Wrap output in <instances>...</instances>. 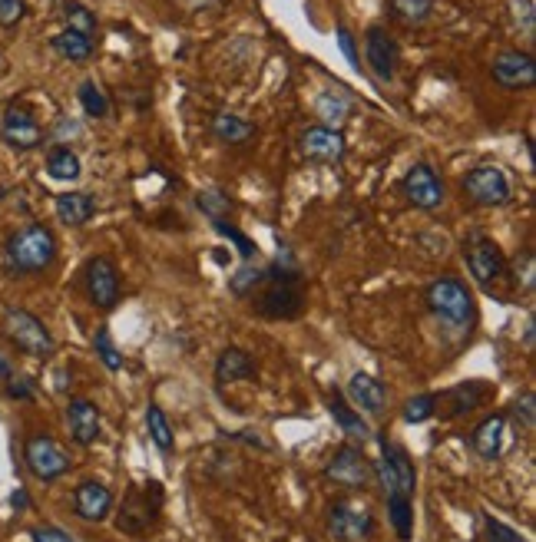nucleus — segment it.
<instances>
[{
    "label": "nucleus",
    "mask_w": 536,
    "mask_h": 542,
    "mask_svg": "<svg viewBox=\"0 0 536 542\" xmlns=\"http://www.w3.org/2000/svg\"><path fill=\"white\" fill-rule=\"evenodd\" d=\"M364 63L374 73V80L381 83H394V77H398L401 47L384 27H371L368 37H364Z\"/></svg>",
    "instance_id": "nucleus-15"
},
{
    "label": "nucleus",
    "mask_w": 536,
    "mask_h": 542,
    "mask_svg": "<svg viewBox=\"0 0 536 542\" xmlns=\"http://www.w3.org/2000/svg\"><path fill=\"white\" fill-rule=\"evenodd\" d=\"M0 377H4V381L10 377V361H7V357H0Z\"/></svg>",
    "instance_id": "nucleus-48"
},
{
    "label": "nucleus",
    "mask_w": 536,
    "mask_h": 542,
    "mask_svg": "<svg viewBox=\"0 0 536 542\" xmlns=\"http://www.w3.org/2000/svg\"><path fill=\"white\" fill-rule=\"evenodd\" d=\"M328 410H331V417H335V424L348 433L351 440H368L371 437V427H368V420L361 417V410H355L351 404H345V397L338 394V390H331V397H328Z\"/></svg>",
    "instance_id": "nucleus-25"
},
{
    "label": "nucleus",
    "mask_w": 536,
    "mask_h": 542,
    "mask_svg": "<svg viewBox=\"0 0 536 542\" xmlns=\"http://www.w3.org/2000/svg\"><path fill=\"white\" fill-rule=\"evenodd\" d=\"M374 476L384 483V493H407L414 496V486H417V470L411 457H407V450L398 447V443H391L388 437H381V460L374 466Z\"/></svg>",
    "instance_id": "nucleus-10"
},
{
    "label": "nucleus",
    "mask_w": 536,
    "mask_h": 542,
    "mask_svg": "<svg viewBox=\"0 0 536 542\" xmlns=\"http://www.w3.org/2000/svg\"><path fill=\"white\" fill-rule=\"evenodd\" d=\"M487 397H493V384H487V381H464L457 387H447L441 394H434V400H437L434 417H441V420L467 417V414H474L480 404H487Z\"/></svg>",
    "instance_id": "nucleus-13"
},
{
    "label": "nucleus",
    "mask_w": 536,
    "mask_h": 542,
    "mask_svg": "<svg viewBox=\"0 0 536 542\" xmlns=\"http://www.w3.org/2000/svg\"><path fill=\"white\" fill-rule=\"evenodd\" d=\"M325 480L345 486V490H368L374 483V463L364 457V450L355 447V443H341L325 466Z\"/></svg>",
    "instance_id": "nucleus-6"
},
{
    "label": "nucleus",
    "mask_w": 536,
    "mask_h": 542,
    "mask_svg": "<svg viewBox=\"0 0 536 542\" xmlns=\"http://www.w3.org/2000/svg\"><path fill=\"white\" fill-rule=\"evenodd\" d=\"M53 209H57V219L63 225H87L96 212V199L90 192H60L57 202H53Z\"/></svg>",
    "instance_id": "nucleus-23"
},
{
    "label": "nucleus",
    "mask_w": 536,
    "mask_h": 542,
    "mask_svg": "<svg viewBox=\"0 0 536 542\" xmlns=\"http://www.w3.org/2000/svg\"><path fill=\"white\" fill-rule=\"evenodd\" d=\"M338 47H341V53H345V60L351 63L355 70H361V57H358V47H355V34L345 27V24H338Z\"/></svg>",
    "instance_id": "nucleus-45"
},
{
    "label": "nucleus",
    "mask_w": 536,
    "mask_h": 542,
    "mask_svg": "<svg viewBox=\"0 0 536 542\" xmlns=\"http://www.w3.org/2000/svg\"><path fill=\"white\" fill-rule=\"evenodd\" d=\"M196 205L202 209V215H209L212 222H222L225 215L232 212L229 195L219 192V189H206V192H199V195H196Z\"/></svg>",
    "instance_id": "nucleus-37"
},
{
    "label": "nucleus",
    "mask_w": 536,
    "mask_h": 542,
    "mask_svg": "<svg viewBox=\"0 0 536 542\" xmlns=\"http://www.w3.org/2000/svg\"><path fill=\"white\" fill-rule=\"evenodd\" d=\"M146 433H149V440H153L163 453L173 450L176 433H173V424H169L166 410L159 407V404H149V407H146Z\"/></svg>",
    "instance_id": "nucleus-31"
},
{
    "label": "nucleus",
    "mask_w": 536,
    "mask_h": 542,
    "mask_svg": "<svg viewBox=\"0 0 536 542\" xmlns=\"http://www.w3.org/2000/svg\"><path fill=\"white\" fill-rule=\"evenodd\" d=\"M424 301L434 318L444 324V331L454 334V338H464L474 328V295H470L460 278L444 275L431 281L424 291Z\"/></svg>",
    "instance_id": "nucleus-3"
},
{
    "label": "nucleus",
    "mask_w": 536,
    "mask_h": 542,
    "mask_svg": "<svg viewBox=\"0 0 536 542\" xmlns=\"http://www.w3.org/2000/svg\"><path fill=\"white\" fill-rule=\"evenodd\" d=\"M77 100H80V106H83V113L93 116V119H106V116H110V100H106L103 86L96 83V80H83V83H80Z\"/></svg>",
    "instance_id": "nucleus-33"
},
{
    "label": "nucleus",
    "mask_w": 536,
    "mask_h": 542,
    "mask_svg": "<svg viewBox=\"0 0 536 542\" xmlns=\"http://www.w3.org/2000/svg\"><path fill=\"white\" fill-rule=\"evenodd\" d=\"M57 258V238L40 222L17 229L4 245V265L10 275H40Z\"/></svg>",
    "instance_id": "nucleus-2"
},
{
    "label": "nucleus",
    "mask_w": 536,
    "mask_h": 542,
    "mask_svg": "<svg viewBox=\"0 0 536 542\" xmlns=\"http://www.w3.org/2000/svg\"><path fill=\"white\" fill-rule=\"evenodd\" d=\"M93 348H96V357L103 361V367L106 371H123V364H126V357H123V351L116 348L113 344V334L106 331V328H100L96 331V338H93Z\"/></svg>",
    "instance_id": "nucleus-36"
},
{
    "label": "nucleus",
    "mask_w": 536,
    "mask_h": 542,
    "mask_svg": "<svg viewBox=\"0 0 536 542\" xmlns=\"http://www.w3.org/2000/svg\"><path fill=\"white\" fill-rule=\"evenodd\" d=\"M298 149L308 162H325V166H338L348 153V143L341 136V129L331 126H308L302 136H298Z\"/></svg>",
    "instance_id": "nucleus-17"
},
{
    "label": "nucleus",
    "mask_w": 536,
    "mask_h": 542,
    "mask_svg": "<svg viewBox=\"0 0 536 542\" xmlns=\"http://www.w3.org/2000/svg\"><path fill=\"white\" fill-rule=\"evenodd\" d=\"M493 80L503 90H533L536 83V63L523 50H500L493 57Z\"/></svg>",
    "instance_id": "nucleus-19"
},
{
    "label": "nucleus",
    "mask_w": 536,
    "mask_h": 542,
    "mask_svg": "<svg viewBox=\"0 0 536 542\" xmlns=\"http://www.w3.org/2000/svg\"><path fill=\"white\" fill-rule=\"evenodd\" d=\"M27 17V0H0V27H17Z\"/></svg>",
    "instance_id": "nucleus-43"
},
{
    "label": "nucleus",
    "mask_w": 536,
    "mask_h": 542,
    "mask_svg": "<svg viewBox=\"0 0 536 542\" xmlns=\"http://www.w3.org/2000/svg\"><path fill=\"white\" fill-rule=\"evenodd\" d=\"M484 536H487V542H530L527 536H520L513 526L500 523V519H493V516H484Z\"/></svg>",
    "instance_id": "nucleus-42"
},
{
    "label": "nucleus",
    "mask_w": 536,
    "mask_h": 542,
    "mask_svg": "<svg viewBox=\"0 0 536 542\" xmlns=\"http://www.w3.org/2000/svg\"><path fill=\"white\" fill-rule=\"evenodd\" d=\"M116 509V496L106 483L100 480H83L77 490H73V513H77L83 523H106Z\"/></svg>",
    "instance_id": "nucleus-18"
},
{
    "label": "nucleus",
    "mask_w": 536,
    "mask_h": 542,
    "mask_svg": "<svg viewBox=\"0 0 536 542\" xmlns=\"http://www.w3.org/2000/svg\"><path fill=\"white\" fill-rule=\"evenodd\" d=\"M464 192L474 205H484V209H500L513 199L510 179L500 166H477L464 176Z\"/></svg>",
    "instance_id": "nucleus-9"
},
{
    "label": "nucleus",
    "mask_w": 536,
    "mask_h": 542,
    "mask_svg": "<svg viewBox=\"0 0 536 542\" xmlns=\"http://www.w3.org/2000/svg\"><path fill=\"white\" fill-rule=\"evenodd\" d=\"M401 189L407 195V202H411L414 209H421V212L441 209V202H444V182L434 172V166H427V162H417V166H411L404 172Z\"/></svg>",
    "instance_id": "nucleus-16"
},
{
    "label": "nucleus",
    "mask_w": 536,
    "mask_h": 542,
    "mask_svg": "<svg viewBox=\"0 0 536 542\" xmlns=\"http://www.w3.org/2000/svg\"><path fill=\"white\" fill-rule=\"evenodd\" d=\"M255 311L272 321H292L305 311V288L302 275L282 262L265 268V285L255 291Z\"/></svg>",
    "instance_id": "nucleus-1"
},
{
    "label": "nucleus",
    "mask_w": 536,
    "mask_h": 542,
    "mask_svg": "<svg viewBox=\"0 0 536 542\" xmlns=\"http://www.w3.org/2000/svg\"><path fill=\"white\" fill-rule=\"evenodd\" d=\"M464 258H467L470 275H474L477 285H484V288L493 285V281L507 271V258H503L500 245L484 232H474L464 238Z\"/></svg>",
    "instance_id": "nucleus-12"
},
{
    "label": "nucleus",
    "mask_w": 536,
    "mask_h": 542,
    "mask_svg": "<svg viewBox=\"0 0 536 542\" xmlns=\"http://www.w3.org/2000/svg\"><path fill=\"white\" fill-rule=\"evenodd\" d=\"M4 331H7L10 344L27 357H50L53 351H57V341H53L47 324L24 308H7L4 311Z\"/></svg>",
    "instance_id": "nucleus-5"
},
{
    "label": "nucleus",
    "mask_w": 536,
    "mask_h": 542,
    "mask_svg": "<svg viewBox=\"0 0 536 542\" xmlns=\"http://www.w3.org/2000/svg\"><path fill=\"white\" fill-rule=\"evenodd\" d=\"M24 463L40 483H53L70 473L67 450H63L53 437H47V433H37V437H30L24 443Z\"/></svg>",
    "instance_id": "nucleus-7"
},
{
    "label": "nucleus",
    "mask_w": 536,
    "mask_h": 542,
    "mask_svg": "<svg viewBox=\"0 0 536 542\" xmlns=\"http://www.w3.org/2000/svg\"><path fill=\"white\" fill-rule=\"evenodd\" d=\"M434 407H437L434 394H417L404 404L401 417H404V424H424V420L434 417Z\"/></svg>",
    "instance_id": "nucleus-38"
},
{
    "label": "nucleus",
    "mask_w": 536,
    "mask_h": 542,
    "mask_svg": "<svg viewBox=\"0 0 536 542\" xmlns=\"http://www.w3.org/2000/svg\"><path fill=\"white\" fill-rule=\"evenodd\" d=\"M63 20H67V30H77V34L90 37L96 34V14L90 7H83L80 0H63Z\"/></svg>",
    "instance_id": "nucleus-35"
},
{
    "label": "nucleus",
    "mask_w": 536,
    "mask_h": 542,
    "mask_svg": "<svg viewBox=\"0 0 536 542\" xmlns=\"http://www.w3.org/2000/svg\"><path fill=\"white\" fill-rule=\"evenodd\" d=\"M10 506H14V513H27V509H30V496H27L24 486L10 493Z\"/></svg>",
    "instance_id": "nucleus-47"
},
{
    "label": "nucleus",
    "mask_w": 536,
    "mask_h": 542,
    "mask_svg": "<svg viewBox=\"0 0 536 542\" xmlns=\"http://www.w3.org/2000/svg\"><path fill=\"white\" fill-rule=\"evenodd\" d=\"M503 433H507V417L490 414L477 424V430L470 433V447L480 460H500L503 453Z\"/></svg>",
    "instance_id": "nucleus-22"
},
{
    "label": "nucleus",
    "mask_w": 536,
    "mask_h": 542,
    "mask_svg": "<svg viewBox=\"0 0 536 542\" xmlns=\"http://www.w3.org/2000/svg\"><path fill=\"white\" fill-rule=\"evenodd\" d=\"M262 285H265V268H255V265H242L239 271H232L229 278V291L235 298H252Z\"/></svg>",
    "instance_id": "nucleus-34"
},
{
    "label": "nucleus",
    "mask_w": 536,
    "mask_h": 542,
    "mask_svg": "<svg viewBox=\"0 0 536 542\" xmlns=\"http://www.w3.org/2000/svg\"><path fill=\"white\" fill-rule=\"evenodd\" d=\"M67 420H70V437L80 443V447H93L100 440L103 420H100V407L87 397H73L67 407Z\"/></svg>",
    "instance_id": "nucleus-20"
},
{
    "label": "nucleus",
    "mask_w": 536,
    "mask_h": 542,
    "mask_svg": "<svg viewBox=\"0 0 536 542\" xmlns=\"http://www.w3.org/2000/svg\"><path fill=\"white\" fill-rule=\"evenodd\" d=\"M513 7V20L527 30V37H533V27H536V10H533V0H510Z\"/></svg>",
    "instance_id": "nucleus-44"
},
{
    "label": "nucleus",
    "mask_w": 536,
    "mask_h": 542,
    "mask_svg": "<svg viewBox=\"0 0 536 542\" xmlns=\"http://www.w3.org/2000/svg\"><path fill=\"white\" fill-rule=\"evenodd\" d=\"M4 394L10 400H34L37 397V381L30 374H10L7 377V384H4Z\"/></svg>",
    "instance_id": "nucleus-41"
},
{
    "label": "nucleus",
    "mask_w": 536,
    "mask_h": 542,
    "mask_svg": "<svg viewBox=\"0 0 536 542\" xmlns=\"http://www.w3.org/2000/svg\"><path fill=\"white\" fill-rule=\"evenodd\" d=\"M159 509H163V486H159V480H146L143 486L133 483L123 496V506L113 509L116 529L126 536H143L159 519Z\"/></svg>",
    "instance_id": "nucleus-4"
},
{
    "label": "nucleus",
    "mask_w": 536,
    "mask_h": 542,
    "mask_svg": "<svg viewBox=\"0 0 536 542\" xmlns=\"http://www.w3.org/2000/svg\"><path fill=\"white\" fill-rule=\"evenodd\" d=\"M255 377V361L249 357V351L242 348H225L216 357V384H235V381H249Z\"/></svg>",
    "instance_id": "nucleus-24"
},
{
    "label": "nucleus",
    "mask_w": 536,
    "mask_h": 542,
    "mask_svg": "<svg viewBox=\"0 0 536 542\" xmlns=\"http://www.w3.org/2000/svg\"><path fill=\"white\" fill-rule=\"evenodd\" d=\"M510 417L517 420L520 430H527V433H530V430L536 427V397H533V394H523V397L513 400Z\"/></svg>",
    "instance_id": "nucleus-40"
},
{
    "label": "nucleus",
    "mask_w": 536,
    "mask_h": 542,
    "mask_svg": "<svg viewBox=\"0 0 536 542\" xmlns=\"http://www.w3.org/2000/svg\"><path fill=\"white\" fill-rule=\"evenodd\" d=\"M0 139L7 146L20 149V153H30V149L44 146V126L37 123V116L27 110V106L10 103L4 113H0Z\"/></svg>",
    "instance_id": "nucleus-14"
},
{
    "label": "nucleus",
    "mask_w": 536,
    "mask_h": 542,
    "mask_svg": "<svg viewBox=\"0 0 536 542\" xmlns=\"http://www.w3.org/2000/svg\"><path fill=\"white\" fill-rule=\"evenodd\" d=\"M378 523H374V513L368 506L351 503V500H338L328 509V533L335 542H364Z\"/></svg>",
    "instance_id": "nucleus-8"
},
{
    "label": "nucleus",
    "mask_w": 536,
    "mask_h": 542,
    "mask_svg": "<svg viewBox=\"0 0 536 542\" xmlns=\"http://www.w3.org/2000/svg\"><path fill=\"white\" fill-rule=\"evenodd\" d=\"M50 47L70 63H90L93 57V40L77 34V30H60V34L50 40Z\"/></svg>",
    "instance_id": "nucleus-30"
},
{
    "label": "nucleus",
    "mask_w": 536,
    "mask_h": 542,
    "mask_svg": "<svg viewBox=\"0 0 536 542\" xmlns=\"http://www.w3.org/2000/svg\"><path fill=\"white\" fill-rule=\"evenodd\" d=\"M388 10H391V17L401 20V24L414 27V24H424V20H431L434 0H388Z\"/></svg>",
    "instance_id": "nucleus-32"
},
{
    "label": "nucleus",
    "mask_w": 536,
    "mask_h": 542,
    "mask_svg": "<svg viewBox=\"0 0 536 542\" xmlns=\"http://www.w3.org/2000/svg\"><path fill=\"white\" fill-rule=\"evenodd\" d=\"M47 176L57 182H77L83 176V162L70 146H53L47 153Z\"/></svg>",
    "instance_id": "nucleus-29"
},
{
    "label": "nucleus",
    "mask_w": 536,
    "mask_h": 542,
    "mask_svg": "<svg viewBox=\"0 0 536 542\" xmlns=\"http://www.w3.org/2000/svg\"><path fill=\"white\" fill-rule=\"evenodd\" d=\"M83 285H87V298L93 308L113 311L120 305V271H116L113 258L96 255L83 265Z\"/></svg>",
    "instance_id": "nucleus-11"
},
{
    "label": "nucleus",
    "mask_w": 536,
    "mask_h": 542,
    "mask_svg": "<svg viewBox=\"0 0 536 542\" xmlns=\"http://www.w3.org/2000/svg\"><path fill=\"white\" fill-rule=\"evenodd\" d=\"M30 539H34V542H77L70 533H63L60 526H37V529H30Z\"/></svg>",
    "instance_id": "nucleus-46"
},
{
    "label": "nucleus",
    "mask_w": 536,
    "mask_h": 542,
    "mask_svg": "<svg viewBox=\"0 0 536 542\" xmlns=\"http://www.w3.org/2000/svg\"><path fill=\"white\" fill-rule=\"evenodd\" d=\"M315 113L321 119V126H331V129H341L345 119L351 116V100L341 90H325L315 96Z\"/></svg>",
    "instance_id": "nucleus-27"
},
{
    "label": "nucleus",
    "mask_w": 536,
    "mask_h": 542,
    "mask_svg": "<svg viewBox=\"0 0 536 542\" xmlns=\"http://www.w3.org/2000/svg\"><path fill=\"white\" fill-rule=\"evenodd\" d=\"M212 229H216V232H219L222 238H232V242H235V248H239V255H242V262H245V265H249L252 258L259 255V248H255V242H252V238L245 235V232H239V229H235V225H225V222H212Z\"/></svg>",
    "instance_id": "nucleus-39"
},
{
    "label": "nucleus",
    "mask_w": 536,
    "mask_h": 542,
    "mask_svg": "<svg viewBox=\"0 0 536 542\" xmlns=\"http://www.w3.org/2000/svg\"><path fill=\"white\" fill-rule=\"evenodd\" d=\"M212 136L225 146H242L255 136V123L235 116V113H216L212 116Z\"/></svg>",
    "instance_id": "nucleus-26"
},
{
    "label": "nucleus",
    "mask_w": 536,
    "mask_h": 542,
    "mask_svg": "<svg viewBox=\"0 0 536 542\" xmlns=\"http://www.w3.org/2000/svg\"><path fill=\"white\" fill-rule=\"evenodd\" d=\"M388 496V519L394 526V533H398L401 542H411L414 539V496L407 493H384Z\"/></svg>",
    "instance_id": "nucleus-28"
},
{
    "label": "nucleus",
    "mask_w": 536,
    "mask_h": 542,
    "mask_svg": "<svg viewBox=\"0 0 536 542\" xmlns=\"http://www.w3.org/2000/svg\"><path fill=\"white\" fill-rule=\"evenodd\" d=\"M348 397H351V404H358L361 414L378 417L384 404H388V387H384L378 377L358 371V374H351V381H348Z\"/></svg>",
    "instance_id": "nucleus-21"
}]
</instances>
